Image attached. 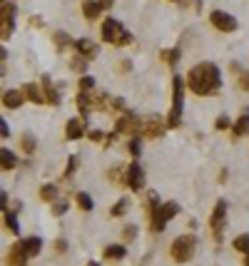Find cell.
Wrapping results in <instances>:
<instances>
[{
    "label": "cell",
    "mask_w": 249,
    "mask_h": 266,
    "mask_svg": "<svg viewBox=\"0 0 249 266\" xmlns=\"http://www.w3.org/2000/svg\"><path fill=\"white\" fill-rule=\"evenodd\" d=\"M0 134H3V139H8V134H10V130H8V122H5V119H0Z\"/></svg>",
    "instance_id": "37"
},
{
    "label": "cell",
    "mask_w": 249,
    "mask_h": 266,
    "mask_svg": "<svg viewBox=\"0 0 249 266\" xmlns=\"http://www.w3.org/2000/svg\"><path fill=\"white\" fill-rule=\"evenodd\" d=\"M0 204H3V209H5V207H8V194H5V191H3V194H0Z\"/></svg>",
    "instance_id": "40"
},
{
    "label": "cell",
    "mask_w": 249,
    "mask_h": 266,
    "mask_svg": "<svg viewBox=\"0 0 249 266\" xmlns=\"http://www.w3.org/2000/svg\"><path fill=\"white\" fill-rule=\"evenodd\" d=\"M122 236H125V241H132L134 236H137V229H134L132 224H130V227H127L125 231H122Z\"/></svg>",
    "instance_id": "32"
},
{
    "label": "cell",
    "mask_w": 249,
    "mask_h": 266,
    "mask_svg": "<svg viewBox=\"0 0 249 266\" xmlns=\"http://www.w3.org/2000/svg\"><path fill=\"white\" fill-rule=\"evenodd\" d=\"M102 256H105L107 261H120V259L127 256V249L125 247H107L105 251H102Z\"/></svg>",
    "instance_id": "17"
},
{
    "label": "cell",
    "mask_w": 249,
    "mask_h": 266,
    "mask_svg": "<svg viewBox=\"0 0 249 266\" xmlns=\"http://www.w3.org/2000/svg\"><path fill=\"white\" fill-rule=\"evenodd\" d=\"M127 150H130V152H132L134 157H137V154L142 152V144H140V139H130V144H127Z\"/></svg>",
    "instance_id": "30"
},
{
    "label": "cell",
    "mask_w": 249,
    "mask_h": 266,
    "mask_svg": "<svg viewBox=\"0 0 249 266\" xmlns=\"http://www.w3.org/2000/svg\"><path fill=\"white\" fill-rule=\"evenodd\" d=\"M87 266H100V264H95V261H90V264H87Z\"/></svg>",
    "instance_id": "44"
},
{
    "label": "cell",
    "mask_w": 249,
    "mask_h": 266,
    "mask_svg": "<svg viewBox=\"0 0 249 266\" xmlns=\"http://www.w3.org/2000/svg\"><path fill=\"white\" fill-rule=\"evenodd\" d=\"M232 247L237 249V251H244V254H249V234H239V236H234Z\"/></svg>",
    "instance_id": "23"
},
{
    "label": "cell",
    "mask_w": 249,
    "mask_h": 266,
    "mask_svg": "<svg viewBox=\"0 0 249 266\" xmlns=\"http://www.w3.org/2000/svg\"><path fill=\"white\" fill-rule=\"evenodd\" d=\"M28 251H25V244L22 241H15L10 247V254H8V266H25L28 264Z\"/></svg>",
    "instance_id": "9"
},
{
    "label": "cell",
    "mask_w": 249,
    "mask_h": 266,
    "mask_svg": "<svg viewBox=\"0 0 249 266\" xmlns=\"http://www.w3.org/2000/svg\"><path fill=\"white\" fill-rule=\"evenodd\" d=\"M75 202L82 211H93V197H90L87 191H80V194L75 197Z\"/></svg>",
    "instance_id": "22"
},
{
    "label": "cell",
    "mask_w": 249,
    "mask_h": 266,
    "mask_svg": "<svg viewBox=\"0 0 249 266\" xmlns=\"http://www.w3.org/2000/svg\"><path fill=\"white\" fill-rule=\"evenodd\" d=\"M90 139H95V142H100V139H102V132H90Z\"/></svg>",
    "instance_id": "42"
},
{
    "label": "cell",
    "mask_w": 249,
    "mask_h": 266,
    "mask_svg": "<svg viewBox=\"0 0 249 266\" xmlns=\"http://www.w3.org/2000/svg\"><path fill=\"white\" fill-rule=\"evenodd\" d=\"M142 132H145V137H150V139H154V137H162V132H165V127H162V119H160L157 114L147 117V119L142 122Z\"/></svg>",
    "instance_id": "10"
},
{
    "label": "cell",
    "mask_w": 249,
    "mask_h": 266,
    "mask_svg": "<svg viewBox=\"0 0 249 266\" xmlns=\"http://www.w3.org/2000/svg\"><path fill=\"white\" fill-rule=\"evenodd\" d=\"M224 219H227V202L219 199L217 207H214V211H212V216H210V227H212V231H214V239H217V241H222V227H224Z\"/></svg>",
    "instance_id": "6"
},
{
    "label": "cell",
    "mask_w": 249,
    "mask_h": 266,
    "mask_svg": "<svg viewBox=\"0 0 249 266\" xmlns=\"http://www.w3.org/2000/svg\"><path fill=\"white\" fill-rule=\"evenodd\" d=\"M75 47H77V53L82 57H97V45L93 42L90 38H80V40H75Z\"/></svg>",
    "instance_id": "12"
},
{
    "label": "cell",
    "mask_w": 249,
    "mask_h": 266,
    "mask_svg": "<svg viewBox=\"0 0 249 266\" xmlns=\"http://www.w3.org/2000/svg\"><path fill=\"white\" fill-rule=\"evenodd\" d=\"M130 67H132V65H130V62H127V60H122V62H120V70H122V72H127V70H130Z\"/></svg>",
    "instance_id": "39"
},
{
    "label": "cell",
    "mask_w": 249,
    "mask_h": 266,
    "mask_svg": "<svg viewBox=\"0 0 249 266\" xmlns=\"http://www.w3.org/2000/svg\"><path fill=\"white\" fill-rule=\"evenodd\" d=\"M112 3H115V0H100V5H102V10H105V8H112Z\"/></svg>",
    "instance_id": "41"
},
{
    "label": "cell",
    "mask_w": 249,
    "mask_h": 266,
    "mask_svg": "<svg viewBox=\"0 0 249 266\" xmlns=\"http://www.w3.org/2000/svg\"><path fill=\"white\" fill-rule=\"evenodd\" d=\"M179 211V204L177 202H167V204H157V194H150L147 199V214H150V224H152L154 231H162L165 224L177 216Z\"/></svg>",
    "instance_id": "2"
},
{
    "label": "cell",
    "mask_w": 249,
    "mask_h": 266,
    "mask_svg": "<svg viewBox=\"0 0 249 266\" xmlns=\"http://www.w3.org/2000/svg\"><path fill=\"white\" fill-rule=\"evenodd\" d=\"M75 164H77V159H75V157H70V159H67V170H65V174H67V177L75 172Z\"/></svg>",
    "instance_id": "36"
},
{
    "label": "cell",
    "mask_w": 249,
    "mask_h": 266,
    "mask_svg": "<svg viewBox=\"0 0 249 266\" xmlns=\"http://www.w3.org/2000/svg\"><path fill=\"white\" fill-rule=\"evenodd\" d=\"M55 40H58V45H73V40L67 38L65 33H58V35H55Z\"/></svg>",
    "instance_id": "35"
},
{
    "label": "cell",
    "mask_w": 249,
    "mask_h": 266,
    "mask_svg": "<svg viewBox=\"0 0 249 266\" xmlns=\"http://www.w3.org/2000/svg\"><path fill=\"white\" fill-rule=\"evenodd\" d=\"M249 132V110H244V114L234 122V127H232V134L234 137H244Z\"/></svg>",
    "instance_id": "16"
},
{
    "label": "cell",
    "mask_w": 249,
    "mask_h": 266,
    "mask_svg": "<svg viewBox=\"0 0 249 266\" xmlns=\"http://www.w3.org/2000/svg\"><path fill=\"white\" fill-rule=\"evenodd\" d=\"M210 20H212V25H214L217 30H222V33H232V30H237V20L232 18L230 13H222V10H212V13H210Z\"/></svg>",
    "instance_id": "7"
},
{
    "label": "cell",
    "mask_w": 249,
    "mask_h": 266,
    "mask_svg": "<svg viewBox=\"0 0 249 266\" xmlns=\"http://www.w3.org/2000/svg\"><path fill=\"white\" fill-rule=\"evenodd\" d=\"M0 162H3V170L5 172L13 170V167H15V154L10 152L8 147H3V150H0Z\"/></svg>",
    "instance_id": "21"
},
{
    "label": "cell",
    "mask_w": 249,
    "mask_h": 266,
    "mask_svg": "<svg viewBox=\"0 0 249 266\" xmlns=\"http://www.w3.org/2000/svg\"><path fill=\"white\" fill-rule=\"evenodd\" d=\"M194 251H197V239L192 234L177 236L172 241V247H170V254H172V259L177 264H187L192 256H194Z\"/></svg>",
    "instance_id": "4"
},
{
    "label": "cell",
    "mask_w": 249,
    "mask_h": 266,
    "mask_svg": "<svg viewBox=\"0 0 249 266\" xmlns=\"http://www.w3.org/2000/svg\"><path fill=\"white\" fill-rule=\"evenodd\" d=\"M93 87H95V80L93 77H82L80 80V92H93Z\"/></svg>",
    "instance_id": "28"
},
{
    "label": "cell",
    "mask_w": 249,
    "mask_h": 266,
    "mask_svg": "<svg viewBox=\"0 0 249 266\" xmlns=\"http://www.w3.org/2000/svg\"><path fill=\"white\" fill-rule=\"evenodd\" d=\"M217 130H230V117L227 114L217 117Z\"/></svg>",
    "instance_id": "31"
},
{
    "label": "cell",
    "mask_w": 249,
    "mask_h": 266,
    "mask_svg": "<svg viewBox=\"0 0 249 266\" xmlns=\"http://www.w3.org/2000/svg\"><path fill=\"white\" fill-rule=\"evenodd\" d=\"M125 182H127V187L134 191H140L142 187H145V170L137 164V162H132L130 167H127V174H125Z\"/></svg>",
    "instance_id": "8"
},
{
    "label": "cell",
    "mask_w": 249,
    "mask_h": 266,
    "mask_svg": "<svg viewBox=\"0 0 249 266\" xmlns=\"http://www.w3.org/2000/svg\"><path fill=\"white\" fill-rule=\"evenodd\" d=\"M100 13H102L100 0H85V3H82V15H85L87 20H95Z\"/></svg>",
    "instance_id": "15"
},
{
    "label": "cell",
    "mask_w": 249,
    "mask_h": 266,
    "mask_svg": "<svg viewBox=\"0 0 249 266\" xmlns=\"http://www.w3.org/2000/svg\"><path fill=\"white\" fill-rule=\"evenodd\" d=\"M127 209H130V202H127V199H120L115 207H112V211H110V214H112V216H122Z\"/></svg>",
    "instance_id": "24"
},
{
    "label": "cell",
    "mask_w": 249,
    "mask_h": 266,
    "mask_svg": "<svg viewBox=\"0 0 249 266\" xmlns=\"http://www.w3.org/2000/svg\"><path fill=\"white\" fill-rule=\"evenodd\" d=\"M25 97H28V100H33V102H38V105L48 102V97L40 92L38 85H25Z\"/></svg>",
    "instance_id": "19"
},
{
    "label": "cell",
    "mask_w": 249,
    "mask_h": 266,
    "mask_svg": "<svg viewBox=\"0 0 249 266\" xmlns=\"http://www.w3.org/2000/svg\"><path fill=\"white\" fill-rule=\"evenodd\" d=\"M102 40L110 42V45H130L132 42V35L122 28V22L110 18L102 22Z\"/></svg>",
    "instance_id": "5"
},
{
    "label": "cell",
    "mask_w": 249,
    "mask_h": 266,
    "mask_svg": "<svg viewBox=\"0 0 249 266\" xmlns=\"http://www.w3.org/2000/svg\"><path fill=\"white\" fill-rule=\"evenodd\" d=\"M182 107H185V80L179 75H174L172 77V110H170V117H167V127H179Z\"/></svg>",
    "instance_id": "3"
},
{
    "label": "cell",
    "mask_w": 249,
    "mask_h": 266,
    "mask_svg": "<svg viewBox=\"0 0 249 266\" xmlns=\"http://www.w3.org/2000/svg\"><path fill=\"white\" fill-rule=\"evenodd\" d=\"M187 85L194 95H217L219 87H222V75L217 70V65L212 62H199L197 67H192L190 75H187Z\"/></svg>",
    "instance_id": "1"
},
{
    "label": "cell",
    "mask_w": 249,
    "mask_h": 266,
    "mask_svg": "<svg viewBox=\"0 0 249 266\" xmlns=\"http://www.w3.org/2000/svg\"><path fill=\"white\" fill-rule=\"evenodd\" d=\"M65 134H67V139H80L85 134V119H67Z\"/></svg>",
    "instance_id": "13"
},
{
    "label": "cell",
    "mask_w": 249,
    "mask_h": 266,
    "mask_svg": "<svg viewBox=\"0 0 249 266\" xmlns=\"http://www.w3.org/2000/svg\"><path fill=\"white\" fill-rule=\"evenodd\" d=\"M65 211H67V204H65V202H58V204L53 207V214H55V216H62Z\"/></svg>",
    "instance_id": "34"
},
{
    "label": "cell",
    "mask_w": 249,
    "mask_h": 266,
    "mask_svg": "<svg viewBox=\"0 0 249 266\" xmlns=\"http://www.w3.org/2000/svg\"><path fill=\"white\" fill-rule=\"evenodd\" d=\"M244 266H249V254H247V259H244Z\"/></svg>",
    "instance_id": "43"
},
{
    "label": "cell",
    "mask_w": 249,
    "mask_h": 266,
    "mask_svg": "<svg viewBox=\"0 0 249 266\" xmlns=\"http://www.w3.org/2000/svg\"><path fill=\"white\" fill-rule=\"evenodd\" d=\"M117 130H120V132H125V134L140 132V130H142V119H137L134 114H125V117L117 122Z\"/></svg>",
    "instance_id": "11"
},
{
    "label": "cell",
    "mask_w": 249,
    "mask_h": 266,
    "mask_svg": "<svg viewBox=\"0 0 249 266\" xmlns=\"http://www.w3.org/2000/svg\"><path fill=\"white\" fill-rule=\"evenodd\" d=\"M162 60L170 62V65H174V62L179 60V50H165V53H162Z\"/></svg>",
    "instance_id": "29"
},
{
    "label": "cell",
    "mask_w": 249,
    "mask_h": 266,
    "mask_svg": "<svg viewBox=\"0 0 249 266\" xmlns=\"http://www.w3.org/2000/svg\"><path fill=\"white\" fill-rule=\"evenodd\" d=\"M42 85H45L42 90H45V97H48V102H50V105H58V102H60V95L55 92V87L50 85V77H48V75L42 77Z\"/></svg>",
    "instance_id": "20"
},
{
    "label": "cell",
    "mask_w": 249,
    "mask_h": 266,
    "mask_svg": "<svg viewBox=\"0 0 249 266\" xmlns=\"http://www.w3.org/2000/svg\"><path fill=\"white\" fill-rule=\"evenodd\" d=\"M55 194H58V189H55V187H50V184H45V187L40 189L42 202H53V199H55Z\"/></svg>",
    "instance_id": "27"
},
{
    "label": "cell",
    "mask_w": 249,
    "mask_h": 266,
    "mask_svg": "<svg viewBox=\"0 0 249 266\" xmlns=\"http://www.w3.org/2000/svg\"><path fill=\"white\" fill-rule=\"evenodd\" d=\"M22 100H25V92H20V90H8V92L3 95V105L10 107V110H15V107L22 105Z\"/></svg>",
    "instance_id": "14"
},
{
    "label": "cell",
    "mask_w": 249,
    "mask_h": 266,
    "mask_svg": "<svg viewBox=\"0 0 249 266\" xmlns=\"http://www.w3.org/2000/svg\"><path fill=\"white\" fill-rule=\"evenodd\" d=\"M73 70L82 72V70H85V62H82V60H75V62H73Z\"/></svg>",
    "instance_id": "38"
},
{
    "label": "cell",
    "mask_w": 249,
    "mask_h": 266,
    "mask_svg": "<svg viewBox=\"0 0 249 266\" xmlns=\"http://www.w3.org/2000/svg\"><path fill=\"white\" fill-rule=\"evenodd\" d=\"M5 227L10 229L13 234H18L20 227H18V219H15V214H10V211H5Z\"/></svg>",
    "instance_id": "25"
},
{
    "label": "cell",
    "mask_w": 249,
    "mask_h": 266,
    "mask_svg": "<svg viewBox=\"0 0 249 266\" xmlns=\"http://www.w3.org/2000/svg\"><path fill=\"white\" fill-rule=\"evenodd\" d=\"M22 244H25V251H28V256H38L40 249H42V239H40V236H28Z\"/></svg>",
    "instance_id": "18"
},
{
    "label": "cell",
    "mask_w": 249,
    "mask_h": 266,
    "mask_svg": "<svg viewBox=\"0 0 249 266\" xmlns=\"http://www.w3.org/2000/svg\"><path fill=\"white\" fill-rule=\"evenodd\" d=\"M239 90L249 92V72H242V77H239Z\"/></svg>",
    "instance_id": "33"
},
{
    "label": "cell",
    "mask_w": 249,
    "mask_h": 266,
    "mask_svg": "<svg viewBox=\"0 0 249 266\" xmlns=\"http://www.w3.org/2000/svg\"><path fill=\"white\" fill-rule=\"evenodd\" d=\"M22 150H25V152H35V137L30 132L22 134Z\"/></svg>",
    "instance_id": "26"
}]
</instances>
